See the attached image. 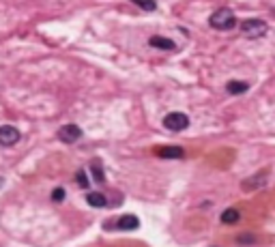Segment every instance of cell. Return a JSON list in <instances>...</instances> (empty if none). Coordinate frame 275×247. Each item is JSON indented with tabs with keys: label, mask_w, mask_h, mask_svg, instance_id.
<instances>
[{
	"label": "cell",
	"mask_w": 275,
	"mask_h": 247,
	"mask_svg": "<svg viewBox=\"0 0 275 247\" xmlns=\"http://www.w3.org/2000/svg\"><path fill=\"white\" fill-rule=\"evenodd\" d=\"M209 24H211L213 28H217V31H228V28H232L234 24H237V19H234L230 9H219V11H215L211 15Z\"/></svg>",
	"instance_id": "obj_1"
},
{
	"label": "cell",
	"mask_w": 275,
	"mask_h": 247,
	"mask_svg": "<svg viewBox=\"0 0 275 247\" xmlns=\"http://www.w3.org/2000/svg\"><path fill=\"white\" fill-rule=\"evenodd\" d=\"M241 32L249 39H258L262 34H267V24L262 19H245L241 24Z\"/></svg>",
	"instance_id": "obj_2"
},
{
	"label": "cell",
	"mask_w": 275,
	"mask_h": 247,
	"mask_svg": "<svg viewBox=\"0 0 275 247\" xmlns=\"http://www.w3.org/2000/svg\"><path fill=\"white\" fill-rule=\"evenodd\" d=\"M187 125H189V118H187V114H183V112H170V114L163 118V127L170 131H183Z\"/></svg>",
	"instance_id": "obj_3"
},
{
	"label": "cell",
	"mask_w": 275,
	"mask_h": 247,
	"mask_svg": "<svg viewBox=\"0 0 275 247\" xmlns=\"http://www.w3.org/2000/svg\"><path fill=\"white\" fill-rule=\"evenodd\" d=\"M58 138H61V142H65V144H73V142H78L82 138V129L78 125H65L58 129Z\"/></svg>",
	"instance_id": "obj_4"
},
{
	"label": "cell",
	"mask_w": 275,
	"mask_h": 247,
	"mask_svg": "<svg viewBox=\"0 0 275 247\" xmlns=\"http://www.w3.org/2000/svg\"><path fill=\"white\" fill-rule=\"evenodd\" d=\"M19 140V131L11 125H4L0 127V144L2 146H13Z\"/></svg>",
	"instance_id": "obj_5"
},
{
	"label": "cell",
	"mask_w": 275,
	"mask_h": 247,
	"mask_svg": "<svg viewBox=\"0 0 275 247\" xmlns=\"http://www.w3.org/2000/svg\"><path fill=\"white\" fill-rule=\"evenodd\" d=\"M157 155L163 157V159H181L185 155V151L181 146H162V148H157Z\"/></svg>",
	"instance_id": "obj_6"
},
{
	"label": "cell",
	"mask_w": 275,
	"mask_h": 247,
	"mask_svg": "<svg viewBox=\"0 0 275 247\" xmlns=\"http://www.w3.org/2000/svg\"><path fill=\"white\" fill-rule=\"evenodd\" d=\"M116 226L121 230H136L140 226V221H138V217H133V215H123Z\"/></svg>",
	"instance_id": "obj_7"
},
{
	"label": "cell",
	"mask_w": 275,
	"mask_h": 247,
	"mask_svg": "<svg viewBox=\"0 0 275 247\" xmlns=\"http://www.w3.org/2000/svg\"><path fill=\"white\" fill-rule=\"evenodd\" d=\"M249 88V84L247 82H239V80H232V82H228V86H226V91L230 93V95H241V93H245Z\"/></svg>",
	"instance_id": "obj_8"
},
{
	"label": "cell",
	"mask_w": 275,
	"mask_h": 247,
	"mask_svg": "<svg viewBox=\"0 0 275 247\" xmlns=\"http://www.w3.org/2000/svg\"><path fill=\"white\" fill-rule=\"evenodd\" d=\"M86 200H88V204L95 206V209H101V206H106L108 202H106V196L103 194H97V191H91V194L86 196Z\"/></svg>",
	"instance_id": "obj_9"
},
{
	"label": "cell",
	"mask_w": 275,
	"mask_h": 247,
	"mask_svg": "<svg viewBox=\"0 0 275 247\" xmlns=\"http://www.w3.org/2000/svg\"><path fill=\"white\" fill-rule=\"evenodd\" d=\"M151 43L153 47H159V49H174V41H170L166 37H151Z\"/></svg>",
	"instance_id": "obj_10"
},
{
	"label": "cell",
	"mask_w": 275,
	"mask_h": 247,
	"mask_svg": "<svg viewBox=\"0 0 275 247\" xmlns=\"http://www.w3.org/2000/svg\"><path fill=\"white\" fill-rule=\"evenodd\" d=\"M222 221H224V224H237V221H239V211H234V209L224 211V213H222Z\"/></svg>",
	"instance_id": "obj_11"
},
{
	"label": "cell",
	"mask_w": 275,
	"mask_h": 247,
	"mask_svg": "<svg viewBox=\"0 0 275 247\" xmlns=\"http://www.w3.org/2000/svg\"><path fill=\"white\" fill-rule=\"evenodd\" d=\"M131 2L138 4L144 11H155V9H157V2H155V0H131Z\"/></svg>",
	"instance_id": "obj_12"
},
{
	"label": "cell",
	"mask_w": 275,
	"mask_h": 247,
	"mask_svg": "<svg viewBox=\"0 0 275 247\" xmlns=\"http://www.w3.org/2000/svg\"><path fill=\"white\" fill-rule=\"evenodd\" d=\"M76 181H78V185H80V187H84V189H86V187L91 185L86 170H78V172H76Z\"/></svg>",
	"instance_id": "obj_13"
},
{
	"label": "cell",
	"mask_w": 275,
	"mask_h": 247,
	"mask_svg": "<svg viewBox=\"0 0 275 247\" xmlns=\"http://www.w3.org/2000/svg\"><path fill=\"white\" fill-rule=\"evenodd\" d=\"M91 170H93L95 181H97V183H103V181H106V172H103L101 168H99V164H93V166H91Z\"/></svg>",
	"instance_id": "obj_14"
},
{
	"label": "cell",
	"mask_w": 275,
	"mask_h": 247,
	"mask_svg": "<svg viewBox=\"0 0 275 247\" xmlns=\"http://www.w3.org/2000/svg\"><path fill=\"white\" fill-rule=\"evenodd\" d=\"M52 200H54V202H63V200H65V189L56 187V189L52 191Z\"/></svg>",
	"instance_id": "obj_15"
},
{
	"label": "cell",
	"mask_w": 275,
	"mask_h": 247,
	"mask_svg": "<svg viewBox=\"0 0 275 247\" xmlns=\"http://www.w3.org/2000/svg\"><path fill=\"white\" fill-rule=\"evenodd\" d=\"M254 236H239V243H254Z\"/></svg>",
	"instance_id": "obj_16"
},
{
	"label": "cell",
	"mask_w": 275,
	"mask_h": 247,
	"mask_svg": "<svg viewBox=\"0 0 275 247\" xmlns=\"http://www.w3.org/2000/svg\"><path fill=\"white\" fill-rule=\"evenodd\" d=\"M2 183H4V181H2V179H0V187H2Z\"/></svg>",
	"instance_id": "obj_17"
}]
</instances>
